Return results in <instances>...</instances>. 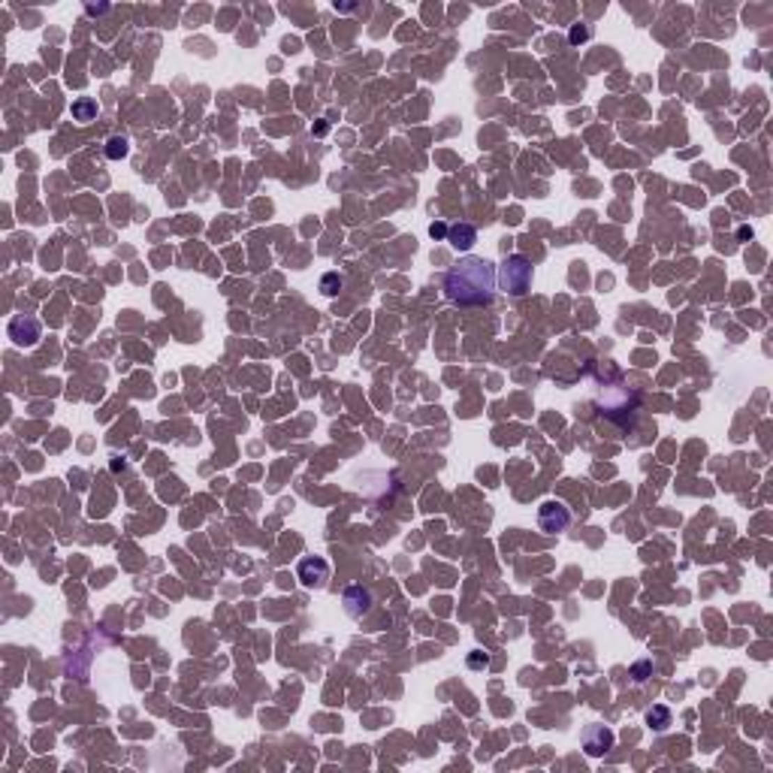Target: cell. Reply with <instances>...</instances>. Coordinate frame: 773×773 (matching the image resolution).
Listing matches in <instances>:
<instances>
[{"label":"cell","instance_id":"cell-10","mask_svg":"<svg viewBox=\"0 0 773 773\" xmlns=\"http://www.w3.org/2000/svg\"><path fill=\"white\" fill-rule=\"evenodd\" d=\"M127 151H130V145H127L124 136H112V139L106 142V158L109 160H121Z\"/></svg>","mask_w":773,"mask_h":773},{"label":"cell","instance_id":"cell-1","mask_svg":"<svg viewBox=\"0 0 773 773\" xmlns=\"http://www.w3.org/2000/svg\"><path fill=\"white\" fill-rule=\"evenodd\" d=\"M444 293L457 305H489L496 296V269L484 257H466L444 275Z\"/></svg>","mask_w":773,"mask_h":773},{"label":"cell","instance_id":"cell-3","mask_svg":"<svg viewBox=\"0 0 773 773\" xmlns=\"http://www.w3.org/2000/svg\"><path fill=\"white\" fill-rule=\"evenodd\" d=\"M571 523V511L562 502H544L538 507V526L541 532L547 535H556V532H565Z\"/></svg>","mask_w":773,"mask_h":773},{"label":"cell","instance_id":"cell-16","mask_svg":"<svg viewBox=\"0 0 773 773\" xmlns=\"http://www.w3.org/2000/svg\"><path fill=\"white\" fill-rule=\"evenodd\" d=\"M432 236H447V230L441 224H432Z\"/></svg>","mask_w":773,"mask_h":773},{"label":"cell","instance_id":"cell-9","mask_svg":"<svg viewBox=\"0 0 773 773\" xmlns=\"http://www.w3.org/2000/svg\"><path fill=\"white\" fill-rule=\"evenodd\" d=\"M70 115H72V121L88 124V121H94V118H97V103L91 97H79V100H72Z\"/></svg>","mask_w":773,"mask_h":773},{"label":"cell","instance_id":"cell-7","mask_svg":"<svg viewBox=\"0 0 773 773\" xmlns=\"http://www.w3.org/2000/svg\"><path fill=\"white\" fill-rule=\"evenodd\" d=\"M369 607H372V592H369V589H362V586H351L348 592H344V611H348L351 616H362V613H369Z\"/></svg>","mask_w":773,"mask_h":773},{"label":"cell","instance_id":"cell-12","mask_svg":"<svg viewBox=\"0 0 773 773\" xmlns=\"http://www.w3.org/2000/svg\"><path fill=\"white\" fill-rule=\"evenodd\" d=\"M589 36H592V27H589V24H574V27H571V33H568V40L577 45V43H586Z\"/></svg>","mask_w":773,"mask_h":773},{"label":"cell","instance_id":"cell-4","mask_svg":"<svg viewBox=\"0 0 773 773\" xmlns=\"http://www.w3.org/2000/svg\"><path fill=\"white\" fill-rule=\"evenodd\" d=\"M296 574L303 580V586H323L326 580H330V565H326V559H321V556H305L299 562Z\"/></svg>","mask_w":773,"mask_h":773},{"label":"cell","instance_id":"cell-14","mask_svg":"<svg viewBox=\"0 0 773 773\" xmlns=\"http://www.w3.org/2000/svg\"><path fill=\"white\" fill-rule=\"evenodd\" d=\"M632 674H634V680H638V683H643V680L652 674V665H650V661H638V665L632 668Z\"/></svg>","mask_w":773,"mask_h":773},{"label":"cell","instance_id":"cell-2","mask_svg":"<svg viewBox=\"0 0 773 773\" xmlns=\"http://www.w3.org/2000/svg\"><path fill=\"white\" fill-rule=\"evenodd\" d=\"M532 260L523 257V254H511V257H505V263L498 266L496 272V284L505 290L507 296L520 299L532 290Z\"/></svg>","mask_w":773,"mask_h":773},{"label":"cell","instance_id":"cell-15","mask_svg":"<svg viewBox=\"0 0 773 773\" xmlns=\"http://www.w3.org/2000/svg\"><path fill=\"white\" fill-rule=\"evenodd\" d=\"M489 665V656L487 652H475V656L468 659V668H487Z\"/></svg>","mask_w":773,"mask_h":773},{"label":"cell","instance_id":"cell-6","mask_svg":"<svg viewBox=\"0 0 773 773\" xmlns=\"http://www.w3.org/2000/svg\"><path fill=\"white\" fill-rule=\"evenodd\" d=\"M9 339L15 344H36V339H40V323H36L33 317H15V321L9 323Z\"/></svg>","mask_w":773,"mask_h":773},{"label":"cell","instance_id":"cell-5","mask_svg":"<svg viewBox=\"0 0 773 773\" xmlns=\"http://www.w3.org/2000/svg\"><path fill=\"white\" fill-rule=\"evenodd\" d=\"M583 747L589 756H602V752L613 747V731L604 728V725H592V728H586V734H583Z\"/></svg>","mask_w":773,"mask_h":773},{"label":"cell","instance_id":"cell-8","mask_svg":"<svg viewBox=\"0 0 773 773\" xmlns=\"http://www.w3.org/2000/svg\"><path fill=\"white\" fill-rule=\"evenodd\" d=\"M447 242L457 251H468L471 245L477 242V230L471 224H457V227H450V230H447Z\"/></svg>","mask_w":773,"mask_h":773},{"label":"cell","instance_id":"cell-13","mask_svg":"<svg viewBox=\"0 0 773 773\" xmlns=\"http://www.w3.org/2000/svg\"><path fill=\"white\" fill-rule=\"evenodd\" d=\"M321 287H323V293H326V296H332V293H339V287H342V278H339V275H326Z\"/></svg>","mask_w":773,"mask_h":773},{"label":"cell","instance_id":"cell-11","mask_svg":"<svg viewBox=\"0 0 773 773\" xmlns=\"http://www.w3.org/2000/svg\"><path fill=\"white\" fill-rule=\"evenodd\" d=\"M647 722H650L656 731H665L668 725H671V713L665 710V707H652V710L647 713Z\"/></svg>","mask_w":773,"mask_h":773}]
</instances>
